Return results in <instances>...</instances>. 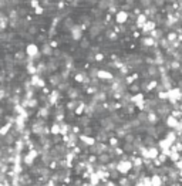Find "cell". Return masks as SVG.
<instances>
[{
	"label": "cell",
	"instance_id": "cell-9",
	"mask_svg": "<svg viewBox=\"0 0 182 186\" xmlns=\"http://www.w3.org/2000/svg\"><path fill=\"white\" fill-rule=\"evenodd\" d=\"M81 27H78V26H74L73 27V30L70 31V33H73V37L74 40H80V37H81Z\"/></svg>",
	"mask_w": 182,
	"mask_h": 186
},
{
	"label": "cell",
	"instance_id": "cell-17",
	"mask_svg": "<svg viewBox=\"0 0 182 186\" xmlns=\"http://www.w3.org/2000/svg\"><path fill=\"white\" fill-rule=\"evenodd\" d=\"M109 159H111V156L107 155V153H100V155H98V161L103 162V163H108Z\"/></svg>",
	"mask_w": 182,
	"mask_h": 186
},
{
	"label": "cell",
	"instance_id": "cell-29",
	"mask_svg": "<svg viewBox=\"0 0 182 186\" xmlns=\"http://www.w3.org/2000/svg\"><path fill=\"white\" fill-rule=\"evenodd\" d=\"M30 6H32L33 9H37V7L40 6V4H38V0H32V1H30Z\"/></svg>",
	"mask_w": 182,
	"mask_h": 186
},
{
	"label": "cell",
	"instance_id": "cell-21",
	"mask_svg": "<svg viewBox=\"0 0 182 186\" xmlns=\"http://www.w3.org/2000/svg\"><path fill=\"white\" fill-rule=\"evenodd\" d=\"M13 38H14V34H13V33H6V31L1 33V40H3V41H9V40H13Z\"/></svg>",
	"mask_w": 182,
	"mask_h": 186
},
{
	"label": "cell",
	"instance_id": "cell-23",
	"mask_svg": "<svg viewBox=\"0 0 182 186\" xmlns=\"http://www.w3.org/2000/svg\"><path fill=\"white\" fill-rule=\"evenodd\" d=\"M98 77H100V78H104V80H111V78H112V75L109 74V73H107V71H100V73H98Z\"/></svg>",
	"mask_w": 182,
	"mask_h": 186
},
{
	"label": "cell",
	"instance_id": "cell-31",
	"mask_svg": "<svg viewBox=\"0 0 182 186\" xmlns=\"http://www.w3.org/2000/svg\"><path fill=\"white\" fill-rule=\"evenodd\" d=\"M108 11H109V13H117V11H118V9H117V6H109Z\"/></svg>",
	"mask_w": 182,
	"mask_h": 186
},
{
	"label": "cell",
	"instance_id": "cell-18",
	"mask_svg": "<svg viewBox=\"0 0 182 186\" xmlns=\"http://www.w3.org/2000/svg\"><path fill=\"white\" fill-rule=\"evenodd\" d=\"M138 119L141 121V124H148V112H140Z\"/></svg>",
	"mask_w": 182,
	"mask_h": 186
},
{
	"label": "cell",
	"instance_id": "cell-26",
	"mask_svg": "<svg viewBox=\"0 0 182 186\" xmlns=\"http://www.w3.org/2000/svg\"><path fill=\"white\" fill-rule=\"evenodd\" d=\"M51 134H54V135H56V134H60V125L56 124V125L51 128Z\"/></svg>",
	"mask_w": 182,
	"mask_h": 186
},
{
	"label": "cell",
	"instance_id": "cell-22",
	"mask_svg": "<svg viewBox=\"0 0 182 186\" xmlns=\"http://www.w3.org/2000/svg\"><path fill=\"white\" fill-rule=\"evenodd\" d=\"M146 23V16L144 14H140L138 16V19H137V26H144Z\"/></svg>",
	"mask_w": 182,
	"mask_h": 186
},
{
	"label": "cell",
	"instance_id": "cell-25",
	"mask_svg": "<svg viewBox=\"0 0 182 186\" xmlns=\"http://www.w3.org/2000/svg\"><path fill=\"white\" fill-rule=\"evenodd\" d=\"M80 45H81L83 48H88V47H90V41H88L87 38H83V40H81V44H80Z\"/></svg>",
	"mask_w": 182,
	"mask_h": 186
},
{
	"label": "cell",
	"instance_id": "cell-39",
	"mask_svg": "<svg viewBox=\"0 0 182 186\" xmlns=\"http://www.w3.org/2000/svg\"><path fill=\"white\" fill-rule=\"evenodd\" d=\"M181 98H182V97H181Z\"/></svg>",
	"mask_w": 182,
	"mask_h": 186
},
{
	"label": "cell",
	"instance_id": "cell-1",
	"mask_svg": "<svg viewBox=\"0 0 182 186\" xmlns=\"http://www.w3.org/2000/svg\"><path fill=\"white\" fill-rule=\"evenodd\" d=\"M103 30H104V23H103L100 19H97V20L91 24V27H90V36H91V37H98V34L103 33Z\"/></svg>",
	"mask_w": 182,
	"mask_h": 186
},
{
	"label": "cell",
	"instance_id": "cell-16",
	"mask_svg": "<svg viewBox=\"0 0 182 186\" xmlns=\"http://www.w3.org/2000/svg\"><path fill=\"white\" fill-rule=\"evenodd\" d=\"M167 38L171 41V43H174V41H177V40H179V36H178V31H171V33H168V36Z\"/></svg>",
	"mask_w": 182,
	"mask_h": 186
},
{
	"label": "cell",
	"instance_id": "cell-12",
	"mask_svg": "<svg viewBox=\"0 0 182 186\" xmlns=\"http://www.w3.org/2000/svg\"><path fill=\"white\" fill-rule=\"evenodd\" d=\"M27 53H29V56H30V57H36L37 54H38V50H37L36 45L30 44V45H27Z\"/></svg>",
	"mask_w": 182,
	"mask_h": 186
},
{
	"label": "cell",
	"instance_id": "cell-8",
	"mask_svg": "<svg viewBox=\"0 0 182 186\" xmlns=\"http://www.w3.org/2000/svg\"><path fill=\"white\" fill-rule=\"evenodd\" d=\"M156 11H158V7H156V4H151V6H148V7L145 9V13L148 14V17L154 16Z\"/></svg>",
	"mask_w": 182,
	"mask_h": 186
},
{
	"label": "cell",
	"instance_id": "cell-34",
	"mask_svg": "<svg viewBox=\"0 0 182 186\" xmlns=\"http://www.w3.org/2000/svg\"><path fill=\"white\" fill-rule=\"evenodd\" d=\"M47 114H48V111H47V110H46V108H43V110H41V111H40V115H41V116H46V115H47Z\"/></svg>",
	"mask_w": 182,
	"mask_h": 186
},
{
	"label": "cell",
	"instance_id": "cell-20",
	"mask_svg": "<svg viewBox=\"0 0 182 186\" xmlns=\"http://www.w3.org/2000/svg\"><path fill=\"white\" fill-rule=\"evenodd\" d=\"M67 95H69L71 100H75V98L78 97V91H77L75 88H70V90L67 91Z\"/></svg>",
	"mask_w": 182,
	"mask_h": 186
},
{
	"label": "cell",
	"instance_id": "cell-28",
	"mask_svg": "<svg viewBox=\"0 0 182 186\" xmlns=\"http://www.w3.org/2000/svg\"><path fill=\"white\" fill-rule=\"evenodd\" d=\"M109 144L115 148V147H117V144H118V139H117V138H109Z\"/></svg>",
	"mask_w": 182,
	"mask_h": 186
},
{
	"label": "cell",
	"instance_id": "cell-7",
	"mask_svg": "<svg viewBox=\"0 0 182 186\" xmlns=\"http://www.w3.org/2000/svg\"><path fill=\"white\" fill-rule=\"evenodd\" d=\"M97 6H98V9H101V10H108L109 6H111V1H109V0H100V1L97 3Z\"/></svg>",
	"mask_w": 182,
	"mask_h": 186
},
{
	"label": "cell",
	"instance_id": "cell-37",
	"mask_svg": "<svg viewBox=\"0 0 182 186\" xmlns=\"http://www.w3.org/2000/svg\"><path fill=\"white\" fill-rule=\"evenodd\" d=\"M179 48H181V53H182V44H181V47H179Z\"/></svg>",
	"mask_w": 182,
	"mask_h": 186
},
{
	"label": "cell",
	"instance_id": "cell-24",
	"mask_svg": "<svg viewBox=\"0 0 182 186\" xmlns=\"http://www.w3.org/2000/svg\"><path fill=\"white\" fill-rule=\"evenodd\" d=\"M105 34H107V37H108L109 40H115V38H117L115 31H114V30H111V29H108V30L105 31Z\"/></svg>",
	"mask_w": 182,
	"mask_h": 186
},
{
	"label": "cell",
	"instance_id": "cell-27",
	"mask_svg": "<svg viewBox=\"0 0 182 186\" xmlns=\"http://www.w3.org/2000/svg\"><path fill=\"white\" fill-rule=\"evenodd\" d=\"M88 122H90V119H88L87 116H84V118H81V119H80V124H81V125H84V126H85V125H88Z\"/></svg>",
	"mask_w": 182,
	"mask_h": 186
},
{
	"label": "cell",
	"instance_id": "cell-19",
	"mask_svg": "<svg viewBox=\"0 0 182 186\" xmlns=\"http://www.w3.org/2000/svg\"><path fill=\"white\" fill-rule=\"evenodd\" d=\"M142 44H144V45H155V38L154 37L142 38Z\"/></svg>",
	"mask_w": 182,
	"mask_h": 186
},
{
	"label": "cell",
	"instance_id": "cell-15",
	"mask_svg": "<svg viewBox=\"0 0 182 186\" xmlns=\"http://www.w3.org/2000/svg\"><path fill=\"white\" fill-rule=\"evenodd\" d=\"M74 26H75V24L73 23V20H71V19H66V20H64V29H66V30L71 31Z\"/></svg>",
	"mask_w": 182,
	"mask_h": 186
},
{
	"label": "cell",
	"instance_id": "cell-3",
	"mask_svg": "<svg viewBox=\"0 0 182 186\" xmlns=\"http://www.w3.org/2000/svg\"><path fill=\"white\" fill-rule=\"evenodd\" d=\"M7 24H10V19H9V17L6 16V13L3 11L1 16H0V29H1V31H6Z\"/></svg>",
	"mask_w": 182,
	"mask_h": 186
},
{
	"label": "cell",
	"instance_id": "cell-36",
	"mask_svg": "<svg viewBox=\"0 0 182 186\" xmlns=\"http://www.w3.org/2000/svg\"><path fill=\"white\" fill-rule=\"evenodd\" d=\"M175 147H177V149H178V151H181V149H182V144H177Z\"/></svg>",
	"mask_w": 182,
	"mask_h": 186
},
{
	"label": "cell",
	"instance_id": "cell-30",
	"mask_svg": "<svg viewBox=\"0 0 182 186\" xmlns=\"http://www.w3.org/2000/svg\"><path fill=\"white\" fill-rule=\"evenodd\" d=\"M83 111H84V104H81V105H78V107H77V110H75V114H81Z\"/></svg>",
	"mask_w": 182,
	"mask_h": 186
},
{
	"label": "cell",
	"instance_id": "cell-5",
	"mask_svg": "<svg viewBox=\"0 0 182 186\" xmlns=\"http://www.w3.org/2000/svg\"><path fill=\"white\" fill-rule=\"evenodd\" d=\"M152 30H155V23H154V21H146L145 24L142 26V31H144L145 34L146 33H151Z\"/></svg>",
	"mask_w": 182,
	"mask_h": 186
},
{
	"label": "cell",
	"instance_id": "cell-6",
	"mask_svg": "<svg viewBox=\"0 0 182 186\" xmlns=\"http://www.w3.org/2000/svg\"><path fill=\"white\" fill-rule=\"evenodd\" d=\"M148 77H151V78H154V77H156L158 73H159V68H156V66L154 64V66H149L148 67Z\"/></svg>",
	"mask_w": 182,
	"mask_h": 186
},
{
	"label": "cell",
	"instance_id": "cell-2",
	"mask_svg": "<svg viewBox=\"0 0 182 186\" xmlns=\"http://www.w3.org/2000/svg\"><path fill=\"white\" fill-rule=\"evenodd\" d=\"M169 112H171V108H169L167 104H159V105L156 107V114H158L161 118H168Z\"/></svg>",
	"mask_w": 182,
	"mask_h": 186
},
{
	"label": "cell",
	"instance_id": "cell-10",
	"mask_svg": "<svg viewBox=\"0 0 182 186\" xmlns=\"http://www.w3.org/2000/svg\"><path fill=\"white\" fill-rule=\"evenodd\" d=\"M156 121H158V116H156V114H155L154 111H149V112H148V124L154 125V124H156Z\"/></svg>",
	"mask_w": 182,
	"mask_h": 186
},
{
	"label": "cell",
	"instance_id": "cell-33",
	"mask_svg": "<svg viewBox=\"0 0 182 186\" xmlns=\"http://www.w3.org/2000/svg\"><path fill=\"white\" fill-rule=\"evenodd\" d=\"M103 58H104V56H103V54H95V60H97V61H101Z\"/></svg>",
	"mask_w": 182,
	"mask_h": 186
},
{
	"label": "cell",
	"instance_id": "cell-38",
	"mask_svg": "<svg viewBox=\"0 0 182 186\" xmlns=\"http://www.w3.org/2000/svg\"><path fill=\"white\" fill-rule=\"evenodd\" d=\"M128 1H131V0H128Z\"/></svg>",
	"mask_w": 182,
	"mask_h": 186
},
{
	"label": "cell",
	"instance_id": "cell-4",
	"mask_svg": "<svg viewBox=\"0 0 182 186\" xmlns=\"http://www.w3.org/2000/svg\"><path fill=\"white\" fill-rule=\"evenodd\" d=\"M127 19H128V13H125V10H121V11H118V13H117L115 21H117L118 24H122V23H125V21H127Z\"/></svg>",
	"mask_w": 182,
	"mask_h": 186
},
{
	"label": "cell",
	"instance_id": "cell-32",
	"mask_svg": "<svg viewBox=\"0 0 182 186\" xmlns=\"http://www.w3.org/2000/svg\"><path fill=\"white\" fill-rule=\"evenodd\" d=\"M75 105H77V102H75V101H71V102H70L67 107H69L70 110H74V107H75Z\"/></svg>",
	"mask_w": 182,
	"mask_h": 186
},
{
	"label": "cell",
	"instance_id": "cell-13",
	"mask_svg": "<svg viewBox=\"0 0 182 186\" xmlns=\"http://www.w3.org/2000/svg\"><path fill=\"white\" fill-rule=\"evenodd\" d=\"M41 54H44V56H53V48L48 44H44L41 47Z\"/></svg>",
	"mask_w": 182,
	"mask_h": 186
},
{
	"label": "cell",
	"instance_id": "cell-14",
	"mask_svg": "<svg viewBox=\"0 0 182 186\" xmlns=\"http://www.w3.org/2000/svg\"><path fill=\"white\" fill-rule=\"evenodd\" d=\"M167 125H168V126H172V128H177V126H178V121H177L174 116H168V118H167Z\"/></svg>",
	"mask_w": 182,
	"mask_h": 186
},
{
	"label": "cell",
	"instance_id": "cell-35",
	"mask_svg": "<svg viewBox=\"0 0 182 186\" xmlns=\"http://www.w3.org/2000/svg\"><path fill=\"white\" fill-rule=\"evenodd\" d=\"M131 90H132V91H138V90H140V87H138V85H132V87H131Z\"/></svg>",
	"mask_w": 182,
	"mask_h": 186
},
{
	"label": "cell",
	"instance_id": "cell-11",
	"mask_svg": "<svg viewBox=\"0 0 182 186\" xmlns=\"http://www.w3.org/2000/svg\"><path fill=\"white\" fill-rule=\"evenodd\" d=\"M131 169V163L130 162H121L120 166H118V171L120 172H128Z\"/></svg>",
	"mask_w": 182,
	"mask_h": 186
}]
</instances>
